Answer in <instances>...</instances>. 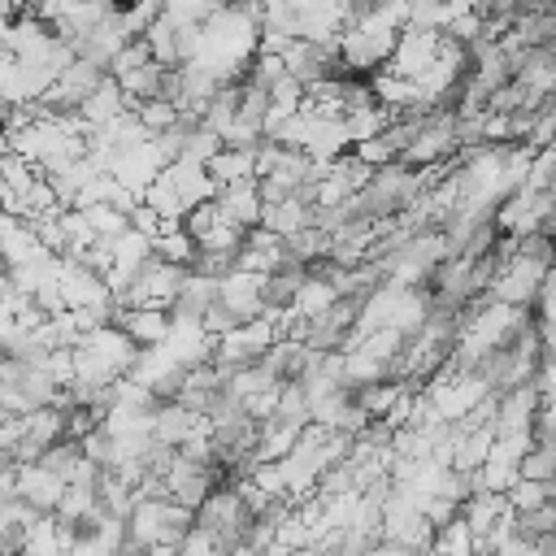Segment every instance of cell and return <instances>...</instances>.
Masks as SVG:
<instances>
[{"label": "cell", "mask_w": 556, "mask_h": 556, "mask_svg": "<svg viewBox=\"0 0 556 556\" xmlns=\"http://www.w3.org/2000/svg\"><path fill=\"white\" fill-rule=\"evenodd\" d=\"M191 521L195 508L169 495H139L135 508L126 513V547H178Z\"/></svg>", "instance_id": "6da1fadb"}, {"label": "cell", "mask_w": 556, "mask_h": 556, "mask_svg": "<svg viewBox=\"0 0 556 556\" xmlns=\"http://www.w3.org/2000/svg\"><path fill=\"white\" fill-rule=\"evenodd\" d=\"M61 491H65V478H61V473H52L43 460L13 465V495H22L30 508L52 513V508L61 504Z\"/></svg>", "instance_id": "7a4b0ae2"}, {"label": "cell", "mask_w": 556, "mask_h": 556, "mask_svg": "<svg viewBox=\"0 0 556 556\" xmlns=\"http://www.w3.org/2000/svg\"><path fill=\"white\" fill-rule=\"evenodd\" d=\"M261 282H265V274H252V269H226L222 278H217V300L230 308V313H239V321H248V317H256V313H265V295H261Z\"/></svg>", "instance_id": "3957f363"}, {"label": "cell", "mask_w": 556, "mask_h": 556, "mask_svg": "<svg viewBox=\"0 0 556 556\" xmlns=\"http://www.w3.org/2000/svg\"><path fill=\"white\" fill-rule=\"evenodd\" d=\"M213 200H217L222 217H226L230 226H239V230H252V226L261 222V208H265L256 178H243V182H226V187H217V195H213Z\"/></svg>", "instance_id": "277c9868"}, {"label": "cell", "mask_w": 556, "mask_h": 556, "mask_svg": "<svg viewBox=\"0 0 556 556\" xmlns=\"http://www.w3.org/2000/svg\"><path fill=\"white\" fill-rule=\"evenodd\" d=\"M87 126H104V122H113L117 113H126V96H122V87H117V78L113 74H104L83 100H78V109H74Z\"/></svg>", "instance_id": "5b68a950"}, {"label": "cell", "mask_w": 556, "mask_h": 556, "mask_svg": "<svg viewBox=\"0 0 556 556\" xmlns=\"http://www.w3.org/2000/svg\"><path fill=\"white\" fill-rule=\"evenodd\" d=\"M208 174H213V182L217 187H226V182H243V178H256V148H217L213 156H208V165H204Z\"/></svg>", "instance_id": "8992f818"}, {"label": "cell", "mask_w": 556, "mask_h": 556, "mask_svg": "<svg viewBox=\"0 0 556 556\" xmlns=\"http://www.w3.org/2000/svg\"><path fill=\"white\" fill-rule=\"evenodd\" d=\"M339 300V291H334V282L330 278H317L313 269H308V278L300 282V291H295V300H291V308L300 313V317H308V321H317V317H326L330 313V304Z\"/></svg>", "instance_id": "52a82bcc"}, {"label": "cell", "mask_w": 556, "mask_h": 556, "mask_svg": "<svg viewBox=\"0 0 556 556\" xmlns=\"http://www.w3.org/2000/svg\"><path fill=\"white\" fill-rule=\"evenodd\" d=\"M83 217H87V226H91L100 239H117V235L130 226V217H126L117 204H109V200H91V204H83Z\"/></svg>", "instance_id": "ba28073f"}, {"label": "cell", "mask_w": 556, "mask_h": 556, "mask_svg": "<svg viewBox=\"0 0 556 556\" xmlns=\"http://www.w3.org/2000/svg\"><path fill=\"white\" fill-rule=\"evenodd\" d=\"M226 0H161V17H169L174 26H191L204 22L208 13H217Z\"/></svg>", "instance_id": "9c48e42d"}]
</instances>
